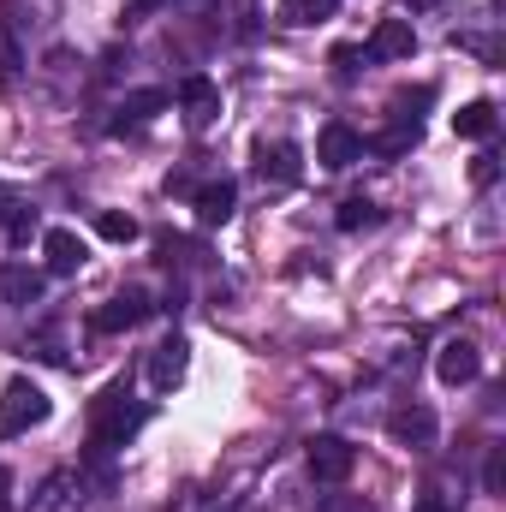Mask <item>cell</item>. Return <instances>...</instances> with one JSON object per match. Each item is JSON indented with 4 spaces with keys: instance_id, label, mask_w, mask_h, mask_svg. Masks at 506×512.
Returning a JSON list of instances; mask_svg holds the SVG:
<instances>
[{
    "instance_id": "cell-1",
    "label": "cell",
    "mask_w": 506,
    "mask_h": 512,
    "mask_svg": "<svg viewBox=\"0 0 506 512\" xmlns=\"http://www.w3.org/2000/svg\"><path fill=\"white\" fill-rule=\"evenodd\" d=\"M143 405H131V393L126 382H114V387H102L96 393V405H90V441L102 447V453H114V447H126L131 435L143 429Z\"/></svg>"
},
{
    "instance_id": "cell-2",
    "label": "cell",
    "mask_w": 506,
    "mask_h": 512,
    "mask_svg": "<svg viewBox=\"0 0 506 512\" xmlns=\"http://www.w3.org/2000/svg\"><path fill=\"white\" fill-rule=\"evenodd\" d=\"M48 393L30 382V376H12L6 393H0V435L12 441V435H24V429H36V423H48Z\"/></svg>"
},
{
    "instance_id": "cell-3",
    "label": "cell",
    "mask_w": 506,
    "mask_h": 512,
    "mask_svg": "<svg viewBox=\"0 0 506 512\" xmlns=\"http://www.w3.org/2000/svg\"><path fill=\"white\" fill-rule=\"evenodd\" d=\"M352 465H358V447L352 441H340V435H316L310 441V477L316 483H346Z\"/></svg>"
},
{
    "instance_id": "cell-4",
    "label": "cell",
    "mask_w": 506,
    "mask_h": 512,
    "mask_svg": "<svg viewBox=\"0 0 506 512\" xmlns=\"http://www.w3.org/2000/svg\"><path fill=\"white\" fill-rule=\"evenodd\" d=\"M387 429H393V441H399V447H411V453H429V447H435V435H441V423H435V411H429V405H399V411L387 417Z\"/></svg>"
},
{
    "instance_id": "cell-5",
    "label": "cell",
    "mask_w": 506,
    "mask_h": 512,
    "mask_svg": "<svg viewBox=\"0 0 506 512\" xmlns=\"http://www.w3.org/2000/svg\"><path fill=\"white\" fill-rule=\"evenodd\" d=\"M316 161L340 173V167L364 161V137H358V131L346 126V120H328V126H322V137H316Z\"/></svg>"
},
{
    "instance_id": "cell-6",
    "label": "cell",
    "mask_w": 506,
    "mask_h": 512,
    "mask_svg": "<svg viewBox=\"0 0 506 512\" xmlns=\"http://www.w3.org/2000/svg\"><path fill=\"white\" fill-rule=\"evenodd\" d=\"M185 370H191V346H185L179 334H167V340L149 352V387H155V393H167V387L185 382Z\"/></svg>"
},
{
    "instance_id": "cell-7",
    "label": "cell",
    "mask_w": 506,
    "mask_h": 512,
    "mask_svg": "<svg viewBox=\"0 0 506 512\" xmlns=\"http://www.w3.org/2000/svg\"><path fill=\"white\" fill-rule=\"evenodd\" d=\"M417 54V30H411V18H381L376 36H370V48H364V60H411Z\"/></svg>"
},
{
    "instance_id": "cell-8",
    "label": "cell",
    "mask_w": 506,
    "mask_h": 512,
    "mask_svg": "<svg viewBox=\"0 0 506 512\" xmlns=\"http://www.w3.org/2000/svg\"><path fill=\"white\" fill-rule=\"evenodd\" d=\"M435 376H441L447 387L477 382V376H483V352H477L471 340H447V346L435 352Z\"/></svg>"
},
{
    "instance_id": "cell-9",
    "label": "cell",
    "mask_w": 506,
    "mask_h": 512,
    "mask_svg": "<svg viewBox=\"0 0 506 512\" xmlns=\"http://www.w3.org/2000/svg\"><path fill=\"white\" fill-rule=\"evenodd\" d=\"M179 108H185V120L203 131L215 126V114H221V90H215V78H203V72H191L185 84H179Z\"/></svg>"
},
{
    "instance_id": "cell-10",
    "label": "cell",
    "mask_w": 506,
    "mask_h": 512,
    "mask_svg": "<svg viewBox=\"0 0 506 512\" xmlns=\"http://www.w3.org/2000/svg\"><path fill=\"white\" fill-rule=\"evenodd\" d=\"M78 507H84V477H78V471H54V477H42L36 501H30V512H78Z\"/></svg>"
},
{
    "instance_id": "cell-11",
    "label": "cell",
    "mask_w": 506,
    "mask_h": 512,
    "mask_svg": "<svg viewBox=\"0 0 506 512\" xmlns=\"http://www.w3.org/2000/svg\"><path fill=\"white\" fill-rule=\"evenodd\" d=\"M42 268H30V262H0V298L12 304V310H30L36 298H42Z\"/></svg>"
},
{
    "instance_id": "cell-12",
    "label": "cell",
    "mask_w": 506,
    "mask_h": 512,
    "mask_svg": "<svg viewBox=\"0 0 506 512\" xmlns=\"http://www.w3.org/2000/svg\"><path fill=\"white\" fill-rule=\"evenodd\" d=\"M256 173H262V185H298V173H304V155H298V143H262V155H256Z\"/></svg>"
},
{
    "instance_id": "cell-13",
    "label": "cell",
    "mask_w": 506,
    "mask_h": 512,
    "mask_svg": "<svg viewBox=\"0 0 506 512\" xmlns=\"http://www.w3.org/2000/svg\"><path fill=\"white\" fill-rule=\"evenodd\" d=\"M191 209H197V221H203V227H227V221H233V209H239V191H233V179H215V185H203V191L191 197Z\"/></svg>"
},
{
    "instance_id": "cell-14",
    "label": "cell",
    "mask_w": 506,
    "mask_h": 512,
    "mask_svg": "<svg viewBox=\"0 0 506 512\" xmlns=\"http://www.w3.org/2000/svg\"><path fill=\"white\" fill-rule=\"evenodd\" d=\"M143 316H149V298H143V292L131 286V292H120V298H108V304H102V310H96L90 322H96L102 334H120V328H137Z\"/></svg>"
},
{
    "instance_id": "cell-15",
    "label": "cell",
    "mask_w": 506,
    "mask_h": 512,
    "mask_svg": "<svg viewBox=\"0 0 506 512\" xmlns=\"http://www.w3.org/2000/svg\"><path fill=\"white\" fill-rule=\"evenodd\" d=\"M42 256H48L54 274H78L90 251H84V239H78L72 227H48V233H42Z\"/></svg>"
},
{
    "instance_id": "cell-16",
    "label": "cell",
    "mask_w": 506,
    "mask_h": 512,
    "mask_svg": "<svg viewBox=\"0 0 506 512\" xmlns=\"http://www.w3.org/2000/svg\"><path fill=\"white\" fill-rule=\"evenodd\" d=\"M167 102H173L167 90H137V96H126V102H120V120H114V131H126V126H149V120H155V114H161Z\"/></svg>"
},
{
    "instance_id": "cell-17",
    "label": "cell",
    "mask_w": 506,
    "mask_h": 512,
    "mask_svg": "<svg viewBox=\"0 0 506 512\" xmlns=\"http://www.w3.org/2000/svg\"><path fill=\"white\" fill-rule=\"evenodd\" d=\"M453 131H459V137H471V143H477V137H489V131H495V102H465V108L453 114Z\"/></svg>"
},
{
    "instance_id": "cell-18",
    "label": "cell",
    "mask_w": 506,
    "mask_h": 512,
    "mask_svg": "<svg viewBox=\"0 0 506 512\" xmlns=\"http://www.w3.org/2000/svg\"><path fill=\"white\" fill-rule=\"evenodd\" d=\"M340 0H280V24H322L334 18Z\"/></svg>"
},
{
    "instance_id": "cell-19",
    "label": "cell",
    "mask_w": 506,
    "mask_h": 512,
    "mask_svg": "<svg viewBox=\"0 0 506 512\" xmlns=\"http://www.w3.org/2000/svg\"><path fill=\"white\" fill-rule=\"evenodd\" d=\"M18 66H24V48H18V36H12V18L0 12V84H12Z\"/></svg>"
},
{
    "instance_id": "cell-20",
    "label": "cell",
    "mask_w": 506,
    "mask_h": 512,
    "mask_svg": "<svg viewBox=\"0 0 506 512\" xmlns=\"http://www.w3.org/2000/svg\"><path fill=\"white\" fill-rule=\"evenodd\" d=\"M96 233H102L108 245H131V239H137V221L120 215V209H102V215H96Z\"/></svg>"
},
{
    "instance_id": "cell-21",
    "label": "cell",
    "mask_w": 506,
    "mask_h": 512,
    "mask_svg": "<svg viewBox=\"0 0 506 512\" xmlns=\"http://www.w3.org/2000/svg\"><path fill=\"white\" fill-rule=\"evenodd\" d=\"M381 209L376 203H364V197H352V203H340V233H358V227H376Z\"/></svg>"
},
{
    "instance_id": "cell-22",
    "label": "cell",
    "mask_w": 506,
    "mask_h": 512,
    "mask_svg": "<svg viewBox=\"0 0 506 512\" xmlns=\"http://www.w3.org/2000/svg\"><path fill=\"white\" fill-rule=\"evenodd\" d=\"M429 102H435V90L423 84L417 96H399V102H393V120H399V126H423V108H429Z\"/></svg>"
},
{
    "instance_id": "cell-23",
    "label": "cell",
    "mask_w": 506,
    "mask_h": 512,
    "mask_svg": "<svg viewBox=\"0 0 506 512\" xmlns=\"http://www.w3.org/2000/svg\"><path fill=\"white\" fill-rule=\"evenodd\" d=\"M417 131H423V126H399V120H393V131H381L370 149H376V155H399V149H411V143H417Z\"/></svg>"
},
{
    "instance_id": "cell-24",
    "label": "cell",
    "mask_w": 506,
    "mask_h": 512,
    "mask_svg": "<svg viewBox=\"0 0 506 512\" xmlns=\"http://www.w3.org/2000/svg\"><path fill=\"white\" fill-rule=\"evenodd\" d=\"M483 483H489V495H501V489H506V447H495V453H489V471H483Z\"/></svg>"
},
{
    "instance_id": "cell-25",
    "label": "cell",
    "mask_w": 506,
    "mask_h": 512,
    "mask_svg": "<svg viewBox=\"0 0 506 512\" xmlns=\"http://www.w3.org/2000/svg\"><path fill=\"white\" fill-rule=\"evenodd\" d=\"M328 512H376V507H370L364 495H334V501H328Z\"/></svg>"
},
{
    "instance_id": "cell-26",
    "label": "cell",
    "mask_w": 506,
    "mask_h": 512,
    "mask_svg": "<svg viewBox=\"0 0 506 512\" xmlns=\"http://www.w3.org/2000/svg\"><path fill=\"white\" fill-rule=\"evenodd\" d=\"M161 6H167V0H131V6H126V24H143V18H149V12H161Z\"/></svg>"
},
{
    "instance_id": "cell-27",
    "label": "cell",
    "mask_w": 506,
    "mask_h": 512,
    "mask_svg": "<svg viewBox=\"0 0 506 512\" xmlns=\"http://www.w3.org/2000/svg\"><path fill=\"white\" fill-rule=\"evenodd\" d=\"M358 60H364V54H358V48H340V54H334V66H340V78H346V72H352V66H358Z\"/></svg>"
},
{
    "instance_id": "cell-28",
    "label": "cell",
    "mask_w": 506,
    "mask_h": 512,
    "mask_svg": "<svg viewBox=\"0 0 506 512\" xmlns=\"http://www.w3.org/2000/svg\"><path fill=\"white\" fill-rule=\"evenodd\" d=\"M0 512H12V471L0 465Z\"/></svg>"
}]
</instances>
